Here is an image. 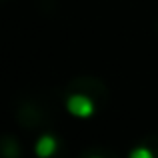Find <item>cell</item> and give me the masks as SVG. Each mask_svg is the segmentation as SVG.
I'll list each match as a JSON object with an SVG mask.
<instances>
[{"instance_id": "cell-1", "label": "cell", "mask_w": 158, "mask_h": 158, "mask_svg": "<svg viewBox=\"0 0 158 158\" xmlns=\"http://www.w3.org/2000/svg\"><path fill=\"white\" fill-rule=\"evenodd\" d=\"M66 110L76 118H88L94 114V102L84 94H72L66 98Z\"/></svg>"}, {"instance_id": "cell-2", "label": "cell", "mask_w": 158, "mask_h": 158, "mask_svg": "<svg viewBox=\"0 0 158 158\" xmlns=\"http://www.w3.org/2000/svg\"><path fill=\"white\" fill-rule=\"evenodd\" d=\"M56 146H58V142H56L54 136L42 134L38 138V142H36V154L42 156V158H48V156H52L54 152H56Z\"/></svg>"}, {"instance_id": "cell-3", "label": "cell", "mask_w": 158, "mask_h": 158, "mask_svg": "<svg viewBox=\"0 0 158 158\" xmlns=\"http://www.w3.org/2000/svg\"><path fill=\"white\" fill-rule=\"evenodd\" d=\"M130 158H152V152L148 150V148L140 146V148H134V150L130 152Z\"/></svg>"}]
</instances>
